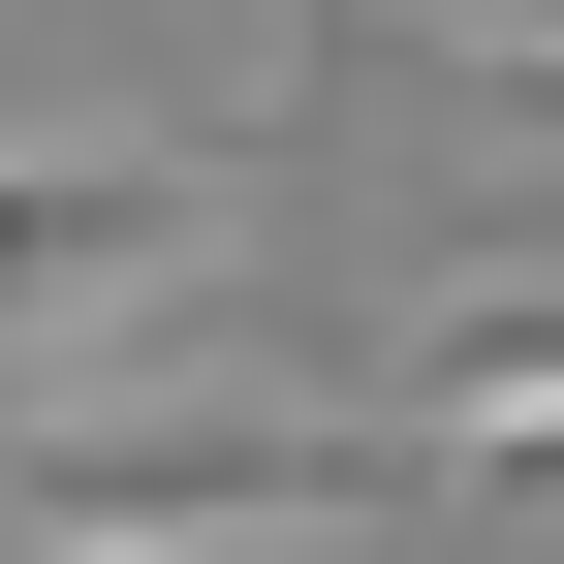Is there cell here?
<instances>
[{"mask_svg": "<svg viewBox=\"0 0 564 564\" xmlns=\"http://www.w3.org/2000/svg\"><path fill=\"white\" fill-rule=\"evenodd\" d=\"M220 282V126H0V408L63 440V377L188 345Z\"/></svg>", "mask_w": 564, "mask_h": 564, "instance_id": "cell-1", "label": "cell"}, {"mask_svg": "<svg viewBox=\"0 0 564 564\" xmlns=\"http://www.w3.org/2000/svg\"><path fill=\"white\" fill-rule=\"evenodd\" d=\"M408 502V408H63L0 440V533H95V564H251V533H377Z\"/></svg>", "mask_w": 564, "mask_h": 564, "instance_id": "cell-2", "label": "cell"}, {"mask_svg": "<svg viewBox=\"0 0 564 564\" xmlns=\"http://www.w3.org/2000/svg\"><path fill=\"white\" fill-rule=\"evenodd\" d=\"M408 470H440V502H564V220H502L408 314Z\"/></svg>", "mask_w": 564, "mask_h": 564, "instance_id": "cell-3", "label": "cell"}]
</instances>
